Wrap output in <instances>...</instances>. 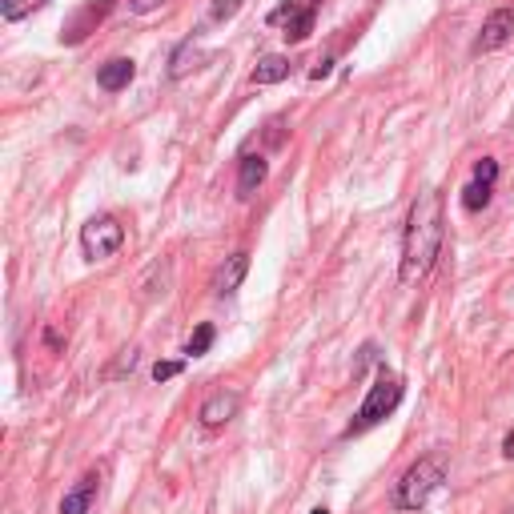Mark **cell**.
Wrapping results in <instances>:
<instances>
[{"instance_id": "obj_5", "label": "cell", "mask_w": 514, "mask_h": 514, "mask_svg": "<svg viewBox=\"0 0 514 514\" xmlns=\"http://www.w3.org/2000/svg\"><path fill=\"white\" fill-rule=\"evenodd\" d=\"M314 21H318V0H290V5H282L274 17H270V25H282L286 33V41L290 45H298V41H306L310 33H314Z\"/></svg>"}, {"instance_id": "obj_17", "label": "cell", "mask_w": 514, "mask_h": 514, "mask_svg": "<svg viewBox=\"0 0 514 514\" xmlns=\"http://www.w3.org/2000/svg\"><path fill=\"white\" fill-rule=\"evenodd\" d=\"M241 5H245V0H213V5H209V21H213V25H221V21H229Z\"/></svg>"}, {"instance_id": "obj_8", "label": "cell", "mask_w": 514, "mask_h": 514, "mask_svg": "<svg viewBox=\"0 0 514 514\" xmlns=\"http://www.w3.org/2000/svg\"><path fill=\"white\" fill-rule=\"evenodd\" d=\"M237 406H241L237 390H217V394H209V398L201 402V426H205V430H217V426L233 422V418H237Z\"/></svg>"}, {"instance_id": "obj_10", "label": "cell", "mask_w": 514, "mask_h": 514, "mask_svg": "<svg viewBox=\"0 0 514 514\" xmlns=\"http://www.w3.org/2000/svg\"><path fill=\"white\" fill-rule=\"evenodd\" d=\"M137 77V65L129 61V57H113V61H105L101 69H97V85L105 89V93H121V89H129V81Z\"/></svg>"}, {"instance_id": "obj_2", "label": "cell", "mask_w": 514, "mask_h": 514, "mask_svg": "<svg viewBox=\"0 0 514 514\" xmlns=\"http://www.w3.org/2000/svg\"><path fill=\"white\" fill-rule=\"evenodd\" d=\"M442 482H446V466H442L438 458H418V462L398 478V486H394V506L418 514V510L430 506V498L442 490Z\"/></svg>"}, {"instance_id": "obj_21", "label": "cell", "mask_w": 514, "mask_h": 514, "mask_svg": "<svg viewBox=\"0 0 514 514\" xmlns=\"http://www.w3.org/2000/svg\"><path fill=\"white\" fill-rule=\"evenodd\" d=\"M502 454H506V458H514V430L502 438Z\"/></svg>"}, {"instance_id": "obj_9", "label": "cell", "mask_w": 514, "mask_h": 514, "mask_svg": "<svg viewBox=\"0 0 514 514\" xmlns=\"http://www.w3.org/2000/svg\"><path fill=\"white\" fill-rule=\"evenodd\" d=\"M245 274H249V253L241 249V253L225 257V266L213 274V294H217V298H229V294L245 282Z\"/></svg>"}, {"instance_id": "obj_15", "label": "cell", "mask_w": 514, "mask_h": 514, "mask_svg": "<svg viewBox=\"0 0 514 514\" xmlns=\"http://www.w3.org/2000/svg\"><path fill=\"white\" fill-rule=\"evenodd\" d=\"M41 5H45V0H0V17H5V21H21V17L37 13Z\"/></svg>"}, {"instance_id": "obj_18", "label": "cell", "mask_w": 514, "mask_h": 514, "mask_svg": "<svg viewBox=\"0 0 514 514\" xmlns=\"http://www.w3.org/2000/svg\"><path fill=\"white\" fill-rule=\"evenodd\" d=\"M474 181L494 185V181H498V161H494V157H482V161L474 165Z\"/></svg>"}, {"instance_id": "obj_14", "label": "cell", "mask_w": 514, "mask_h": 514, "mask_svg": "<svg viewBox=\"0 0 514 514\" xmlns=\"http://www.w3.org/2000/svg\"><path fill=\"white\" fill-rule=\"evenodd\" d=\"M490 189H494V185H486V181H470V185L462 189V209H466V213H478V209H486V201H490Z\"/></svg>"}, {"instance_id": "obj_20", "label": "cell", "mask_w": 514, "mask_h": 514, "mask_svg": "<svg viewBox=\"0 0 514 514\" xmlns=\"http://www.w3.org/2000/svg\"><path fill=\"white\" fill-rule=\"evenodd\" d=\"M161 5H169V0H129V13H137V17H145V13H153V9H161Z\"/></svg>"}, {"instance_id": "obj_16", "label": "cell", "mask_w": 514, "mask_h": 514, "mask_svg": "<svg viewBox=\"0 0 514 514\" xmlns=\"http://www.w3.org/2000/svg\"><path fill=\"white\" fill-rule=\"evenodd\" d=\"M213 338H217V330H213L209 322H201V326L193 330V338H189V346H185V354H189V358H201V354H205V350L213 346Z\"/></svg>"}, {"instance_id": "obj_13", "label": "cell", "mask_w": 514, "mask_h": 514, "mask_svg": "<svg viewBox=\"0 0 514 514\" xmlns=\"http://www.w3.org/2000/svg\"><path fill=\"white\" fill-rule=\"evenodd\" d=\"M290 77V57H266L253 69V85H278Z\"/></svg>"}, {"instance_id": "obj_19", "label": "cell", "mask_w": 514, "mask_h": 514, "mask_svg": "<svg viewBox=\"0 0 514 514\" xmlns=\"http://www.w3.org/2000/svg\"><path fill=\"white\" fill-rule=\"evenodd\" d=\"M185 370V362H157L153 366V382H169V378H177Z\"/></svg>"}, {"instance_id": "obj_4", "label": "cell", "mask_w": 514, "mask_h": 514, "mask_svg": "<svg viewBox=\"0 0 514 514\" xmlns=\"http://www.w3.org/2000/svg\"><path fill=\"white\" fill-rule=\"evenodd\" d=\"M121 245H125V225L117 217H93L81 229V249H85L89 262H109Z\"/></svg>"}, {"instance_id": "obj_22", "label": "cell", "mask_w": 514, "mask_h": 514, "mask_svg": "<svg viewBox=\"0 0 514 514\" xmlns=\"http://www.w3.org/2000/svg\"><path fill=\"white\" fill-rule=\"evenodd\" d=\"M310 514H330V510H326V506H318V510H310Z\"/></svg>"}, {"instance_id": "obj_6", "label": "cell", "mask_w": 514, "mask_h": 514, "mask_svg": "<svg viewBox=\"0 0 514 514\" xmlns=\"http://www.w3.org/2000/svg\"><path fill=\"white\" fill-rule=\"evenodd\" d=\"M510 37H514V9H494V13L482 21V33H478V41H474V53H494V49H502Z\"/></svg>"}, {"instance_id": "obj_11", "label": "cell", "mask_w": 514, "mask_h": 514, "mask_svg": "<svg viewBox=\"0 0 514 514\" xmlns=\"http://www.w3.org/2000/svg\"><path fill=\"white\" fill-rule=\"evenodd\" d=\"M201 61H205V49H201L197 41H181V45H177V53L169 57V77H173V81H181L185 73L201 69Z\"/></svg>"}, {"instance_id": "obj_1", "label": "cell", "mask_w": 514, "mask_h": 514, "mask_svg": "<svg viewBox=\"0 0 514 514\" xmlns=\"http://www.w3.org/2000/svg\"><path fill=\"white\" fill-rule=\"evenodd\" d=\"M442 237H446V209H442V193L438 189H422L406 213V233H402V266H398V282L402 286H418L442 253Z\"/></svg>"}, {"instance_id": "obj_3", "label": "cell", "mask_w": 514, "mask_h": 514, "mask_svg": "<svg viewBox=\"0 0 514 514\" xmlns=\"http://www.w3.org/2000/svg\"><path fill=\"white\" fill-rule=\"evenodd\" d=\"M398 402H402V382L394 378V374H378L374 378V386H370V394H366V402L358 406V414H354V422L346 426V438H354V434H366V430H374L382 418H390L394 410H398Z\"/></svg>"}, {"instance_id": "obj_12", "label": "cell", "mask_w": 514, "mask_h": 514, "mask_svg": "<svg viewBox=\"0 0 514 514\" xmlns=\"http://www.w3.org/2000/svg\"><path fill=\"white\" fill-rule=\"evenodd\" d=\"M266 181V161L262 157H241V173H237V197H253L257 185Z\"/></svg>"}, {"instance_id": "obj_7", "label": "cell", "mask_w": 514, "mask_h": 514, "mask_svg": "<svg viewBox=\"0 0 514 514\" xmlns=\"http://www.w3.org/2000/svg\"><path fill=\"white\" fill-rule=\"evenodd\" d=\"M97 494H101V470H89L73 482V490H65L61 514H89L97 506Z\"/></svg>"}]
</instances>
